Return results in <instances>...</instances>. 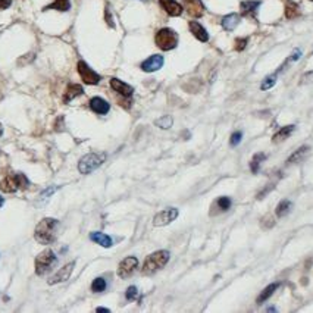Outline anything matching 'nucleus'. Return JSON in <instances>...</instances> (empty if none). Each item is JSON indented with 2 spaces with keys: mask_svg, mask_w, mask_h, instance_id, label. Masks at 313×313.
Masks as SVG:
<instances>
[{
  "mask_svg": "<svg viewBox=\"0 0 313 313\" xmlns=\"http://www.w3.org/2000/svg\"><path fill=\"white\" fill-rule=\"evenodd\" d=\"M260 6L259 0H246L240 3V9H241V15H254L257 12V7Z\"/></svg>",
  "mask_w": 313,
  "mask_h": 313,
  "instance_id": "obj_18",
  "label": "nucleus"
},
{
  "mask_svg": "<svg viewBox=\"0 0 313 313\" xmlns=\"http://www.w3.org/2000/svg\"><path fill=\"white\" fill-rule=\"evenodd\" d=\"M74 266H75V262H71V263H66L63 268H61L56 274L53 275L50 279H49V284L53 285V284H58V282H63L66 279H69V276L74 271Z\"/></svg>",
  "mask_w": 313,
  "mask_h": 313,
  "instance_id": "obj_10",
  "label": "nucleus"
},
{
  "mask_svg": "<svg viewBox=\"0 0 313 313\" xmlns=\"http://www.w3.org/2000/svg\"><path fill=\"white\" fill-rule=\"evenodd\" d=\"M221 24H222V28L224 30L233 31L234 28H237V25L240 24V15L238 13H230V15H227V16L222 18Z\"/></svg>",
  "mask_w": 313,
  "mask_h": 313,
  "instance_id": "obj_19",
  "label": "nucleus"
},
{
  "mask_svg": "<svg viewBox=\"0 0 313 313\" xmlns=\"http://www.w3.org/2000/svg\"><path fill=\"white\" fill-rule=\"evenodd\" d=\"M275 82H276V74H274V75H269L268 78L265 79V81L262 82L260 88H262V90H269V88H272V87H274Z\"/></svg>",
  "mask_w": 313,
  "mask_h": 313,
  "instance_id": "obj_31",
  "label": "nucleus"
},
{
  "mask_svg": "<svg viewBox=\"0 0 313 313\" xmlns=\"http://www.w3.org/2000/svg\"><path fill=\"white\" fill-rule=\"evenodd\" d=\"M90 240L94 241L96 244H100L102 247H112V244H114V241H112V238L109 235L103 234V233H97V231L90 234Z\"/></svg>",
  "mask_w": 313,
  "mask_h": 313,
  "instance_id": "obj_20",
  "label": "nucleus"
},
{
  "mask_svg": "<svg viewBox=\"0 0 313 313\" xmlns=\"http://www.w3.org/2000/svg\"><path fill=\"white\" fill-rule=\"evenodd\" d=\"M311 150V147L309 146H302L299 150H296L291 156L287 159V163H296V162H299V160H302L303 157L308 155V152Z\"/></svg>",
  "mask_w": 313,
  "mask_h": 313,
  "instance_id": "obj_27",
  "label": "nucleus"
},
{
  "mask_svg": "<svg viewBox=\"0 0 313 313\" xmlns=\"http://www.w3.org/2000/svg\"><path fill=\"white\" fill-rule=\"evenodd\" d=\"M241 140H243V132L241 131H235L234 134L231 135V138H230V144L235 147V146H238L241 143Z\"/></svg>",
  "mask_w": 313,
  "mask_h": 313,
  "instance_id": "obj_33",
  "label": "nucleus"
},
{
  "mask_svg": "<svg viewBox=\"0 0 313 313\" xmlns=\"http://www.w3.org/2000/svg\"><path fill=\"white\" fill-rule=\"evenodd\" d=\"M299 15H300V7H299V4L294 3V1H288V3L285 4V16H287V19H296Z\"/></svg>",
  "mask_w": 313,
  "mask_h": 313,
  "instance_id": "obj_25",
  "label": "nucleus"
},
{
  "mask_svg": "<svg viewBox=\"0 0 313 313\" xmlns=\"http://www.w3.org/2000/svg\"><path fill=\"white\" fill-rule=\"evenodd\" d=\"M106 279L105 278H102V276H99V278H96L94 281H93V284H91V291L93 293H102V291H105L106 290Z\"/></svg>",
  "mask_w": 313,
  "mask_h": 313,
  "instance_id": "obj_28",
  "label": "nucleus"
},
{
  "mask_svg": "<svg viewBox=\"0 0 313 313\" xmlns=\"http://www.w3.org/2000/svg\"><path fill=\"white\" fill-rule=\"evenodd\" d=\"M172 118L171 117H162L160 119H157L156 121V125L159 128H162V129H168V128H171L172 126Z\"/></svg>",
  "mask_w": 313,
  "mask_h": 313,
  "instance_id": "obj_30",
  "label": "nucleus"
},
{
  "mask_svg": "<svg viewBox=\"0 0 313 313\" xmlns=\"http://www.w3.org/2000/svg\"><path fill=\"white\" fill-rule=\"evenodd\" d=\"M184 9L193 18H200L204 13V4L201 3V0H186Z\"/></svg>",
  "mask_w": 313,
  "mask_h": 313,
  "instance_id": "obj_13",
  "label": "nucleus"
},
{
  "mask_svg": "<svg viewBox=\"0 0 313 313\" xmlns=\"http://www.w3.org/2000/svg\"><path fill=\"white\" fill-rule=\"evenodd\" d=\"M49 9H55V10H59V12H66V10L71 9V1L69 0H55L53 3L43 7V10H49Z\"/></svg>",
  "mask_w": 313,
  "mask_h": 313,
  "instance_id": "obj_21",
  "label": "nucleus"
},
{
  "mask_svg": "<svg viewBox=\"0 0 313 313\" xmlns=\"http://www.w3.org/2000/svg\"><path fill=\"white\" fill-rule=\"evenodd\" d=\"M90 109L97 115H106L111 111V105L102 97H93L90 100Z\"/></svg>",
  "mask_w": 313,
  "mask_h": 313,
  "instance_id": "obj_15",
  "label": "nucleus"
},
{
  "mask_svg": "<svg viewBox=\"0 0 313 313\" xmlns=\"http://www.w3.org/2000/svg\"><path fill=\"white\" fill-rule=\"evenodd\" d=\"M312 1H313V0H312Z\"/></svg>",
  "mask_w": 313,
  "mask_h": 313,
  "instance_id": "obj_41",
  "label": "nucleus"
},
{
  "mask_svg": "<svg viewBox=\"0 0 313 313\" xmlns=\"http://www.w3.org/2000/svg\"><path fill=\"white\" fill-rule=\"evenodd\" d=\"M56 263V256L52 250H44L36 257V274L44 275L52 269V266Z\"/></svg>",
  "mask_w": 313,
  "mask_h": 313,
  "instance_id": "obj_6",
  "label": "nucleus"
},
{
  "mask_svg": "<svg viewBox=\"0 0 313 313\" xmlns=\"http://www.w3.org/2000/svg\"><path fill=\"white\" fill-rule=\"evenodd\" d=\"M296 129V125H287V126H282L276 134L274 135V138H272V141L274 143H279V141H284L285 138H288L291 134H293V131Z\"/></svg>",
  "mask_w": 313,
  "mask_h": 313,
  "instance_id": "obj_22",
  "label": "nucleus"
},
{
  "mask_svg": "<svg viewBox=\"0 0 313 313\" xmlns=\"http://www.w3.org/2000/svg\"><path fill=\"white\" fill-rule=\"evenodd\" d=\"M105 160H106V153H88L84 157H81L78 163V171L84 175L91 174L99 166H102Z\"/></svg>",
  "mask_w": 313,
  "mask_h": 313,
  "instance_id": "obj_5",
  "label": "nucleus"
},
{
  "mask_svg": "<svg viewBox=\"0 0 313 313\" xmlns=\"http://www.w3.org/2000/svg\"><path fill=\"white\" fill-rule=\"evenodd\" d=\"M137 296H138V288L135 285H131V287L126 288V293H125L126 300H135Z\"/></svg>",
  "mask_w": 313,
  "mask_h": 313,
  "instance_id": "obj_32",
  "label": "nucleus"
},
{
  "mask_svg": "<svg viewBox=\"0 0 313 313\" xmlns=\"http://www.w3.org/2000/svg\"><path fill=\"white\" fill-rule=\"evenodd\" d=\"M169 257H171V253L168 250H159V251L152 253L143 263V269H141L143 274L152 275L157 272L168 263Z\"/></svg>",
  "mask_w": 313,
  "mask_h": 313,
  "instance_id": "obj_2",
  "label": "nucleus"
},
{
  "mask_svg": "<svg viewBox=\"0 0 313 313\" xmlns=\"http://www.w3.org/2000/svg\"><path fill=\"white\" fill-rule=\"evenodd\" d=\"M278 287H279V282H274V284H269L260 294H259V297H257V305H262L263 302H266L272 294H274L275 291L278 290Z\"/></svg>",
  "mask_w": 313,
  "mask_h": 313,
  "instance_id": "obj_23",
  "label": "nucleus"
},
{
  "mask_svg": "<svg viewBox=\"0 0 313 313\" xmlns=\"http://www.w3.org/2000/svg\"><path fill=\"white\" fill-rule=\"evenodd\" d=\"M159 4L169 16H180L184 10L183 4H180L177 0H159Z\"/></svg>",
  "mask_w": 313,
  "mask_h": 313,
  "instance_id": "obj_11",
  "label": "nucleus"
},
{
  "mask_svg": "<svg viewBox=\"0 0 313 313\" xmlns=\"http://www.w3.org/2000/svg\"><path fill=\"white\" fill-rule=\"evenodd\" d=\"M10 4H12V0H0V10L7 9Z\"/></svg>",
  "mask_w": 313,
  "mask_h": 313,
  "instance_id": "obj_36",
  "label": "nucleus"
},
{
  "mask_svg": "<svg viewBox=\"0 0 313 313\" xmlns=\"http://www.w3.org/2000/svg\"><path fill=\"white\" fill-rule=\"evenodd\" d=\"M96 311H97V312H109V309H105V308H97Z\"/></svg>",
  "mask_w": 313,
  "mask_h": 313,
  "instance_id": "obj_38",
  "label": "nucleus"
},
{
  "mask_svg": "<svg viewBox=\"0 0 313 313\" xmlns=\"http://www.w3.org/2000/svg\"><path fill=\"white\" fill-rule=\"evenodd\" d=\"M291 207H293V203H291L290 200H282V201L276 206L275 213H276L278 218H284V216H287V215L291 212Z\"/></svg>",
  "mask_w": 313,
  "mask_h": 313,
  "instance_id": "obj_24",
  "label": "nucleus"
},
{
  "mask_svg": "<svg viewBox=\"0 0 313 313\" xmlns=\"http://www.w3.org/2000/svg\"><path fill=\"white\" fill-rule=\"evenodd\" d=\"M1 206H3V198L0 197V207H1Z\"/></svg>",
  "mask_w": 313,
  "mask_h": 313,
  "instance_id": "obj_39",
  "label": "nucleus"
},
{
  "mask_svg": "<svg viewBox=\"0 0 313 313\" xmlns=\"http://www.w3.org/2000/svg\"><path fill=\"white\" fill-rule=\"evenodd\" d=\"M111 87L117 91L119 96L126 97V99H129L132 96V93H134V88L129 84H126V82H124V81L118 78L111 79Z\"/></svg>",
  "mask_w": 313,
  "mask_h": 313,
  "instance_id": "obj_14",
  "label": "nucleus"
},
{
  "mask_svg": "<svg viewBox=\"0 0 313 313\" xmlns=\"http://www.w3.org/2000/svg\"><path fill=\"white\" fill-rule=\"evenodd\" d=\"M77 69H78V74L81 79H82V82H85L88 85H96L102 79V77L97 72H94L84 61H79L78 65H77Z\"/></svg>",
  "mask_w": 313,
  "mask_h": 313,
  "instance_id": "obj_7",
  "label": "nucleus"
},
{
  "mask_svg": "<svg viewBox=\"0 0 313 313\" xmlns=\"http://www.w3.org/2000/svg\"><path fill=\"white\" fill-rule=\"evenodd\" d=\"M265 159H266V155H265V153H256V155L253 156L251 162H250V169H251L253 174H259L260 165H262V162H265Z\"/></svg>",
  "mask_w": 313,
  "mask_h": 313,
  "instance_id": "obj_26",
  "label": "nucleus"
},
{
  "mask_svg": "<svg viewBox=\"0 0 313 313\" xmlns=\"http://www.w3.org/2000/svg\"><path fill=\"white\" fill-rule=\"evenodd\" d=\"M188 27H190V31L193 33V36H194L198 41H201V43L209 41V34H207L206 28H204L201 24H198L197 21H190Z\"/></svg>",
  "mask_w": 313,
  "mask_h": 313,
  "instance_id": "obj_16",
  "label": "nucleus"
},
{
  "mask_svg": "<svg viewBox=\"0 0 313 313\" xmlns=\"http://www.w3.org/2000/svg\"><path fill=\"white\" fill-rule=\"evenodd\" d=\"M30 184L28 178L24 174H13L7 175L0 183V190L3 193H15L19 188H27Z\"/></svg>",
  "mask_w": 313,
  "mask_h": 313,
  "instance_id": "obj_3",
  "label": "nucleus"
},
{
  "mask_svg": "<svg viewBox=\"0 0 313 313\" xmlns=\"http://www.w3.org/2000/svg\"><path fill=\"white\" fill-rule=\"evenodd\" d=\"M55 190H56V188H55V187H52V188H50L49 191H44V193L41 194V198H46V196H50L52 193H55Z\"/></svg>",
  "mask_w": 313,
  "mask_h": 313,
  "instance_id": "obj_37",
  "label": "nucleus"
},
{
  "mask_svg": "<svg viewBox=\"0 0 313 313\" xmlns=\"http://www.w3.org/2000/svg\"><path fill=\"white\" fill-rule=\"evenodd\" d=\"M0 135H1V125H0Z\"/></svg>",
  "mask_w": 313,
  "mask_h": 313,
  "instance_id": "obj_40",
  "label": "nucleus"
},
{
  "mask_svg": "<svg viewBox=\"0 0 313 313\" xmlns=\"http://www.w3.org/2000/svg\"><path fill=\"white\" fill-rule=\"evenodd\" d=\"M155 41L160 50L168 52L178 46V34L172 28H162L156 33Z\"/></svg>",
  "mask_w": 313,
  "mask_h": 313,
  "instance_id": "obj_4",
  "label": "nucleus"
},
{
  "mask_svg": "<svg viewBox=\"0 0 313 313\" xmlns=\"http://www.w3.org/2000/svg\"><path fill=\"white\" fill-rule=\"evenodd\" d=\"M81 94H84V88L79 84H69L65 94H63V103H69L72 102L75 97H78Z\"/></svg>",
  "mask_w": 313,
  "mask_h": 313,
  "instance_id": "obj_17",
  "label": "nucleus"
},
{
  "mask_svg": "<svg viewBox=\"0 0 313 313\" xmlns=\"http://www.w3.org/2000/svg\"><path fill=\"white\" fill-rule=\"evenodd\" d=\"M137 266H138V259L134 257V256H128V257H125V259L119 263V266H118V275H119L122 279H125V278L131 276V275L135 272Z\"/></svg>",
  "mask_w": 313,
  "mask_h": 313,
  "instance_id": "obj_8",
  "label": "nucleus"
},
{
  "mask_svg": "<svg viewBox=\"0 0 313 313\" xmlns=\"http://www.w3.org/2000/svg\"><path fill=\"white\" fill-rule=\"evenodd\" d=\"M231 204H233L231 198L227 196L219 197V198L216 200V206L219 207V210H221V212H227V210L231 207Z\"/></svg>",
  "mask_w": 313,
  "mask_h": 313,
  "instance_id": "obj_29",
  "label": "nucleus"
},
{
  "mask_svg": "<svg viewBox=\"0 0 313 313\" xmlns=\"http://www.w3.org/2000/svg\"><path fill=\"white\" fill-rule=\"evenodd\" d=\"M105 16H106V21H108V24H109V27H115V24H114V19H112V16H111V12H109V9H106V13H105Z\"/></svg>",
  "mask_w": 313,
  "mask_h": 313,
  "instance_id": "obj_35",
  "label": "nucleus"
},
{
  "mask_svg": "<svg viewBox=\"0 0 313 313\" xmlns=\"http://www.w3.org/2000/svg\"><path fill=\"white\" fill-rule=\"evenodd\" d=\"M247 43H249V39H237L235 40V50H237V52L244 50L246 46H247Z\"/></svg>",
  "mask_w": 313,
  "mask_h": 313,
  "instance_id": "obj_34",
  "label": "nucleus"
},
{
  "mask_svg": "<svg viewBox=\"0 0 313 313\" xmlns=\"http://www.w3.org/2000/svg\"><path fill=\"white\" fill-rule=\"evenodd\" d=\"M177 218H178V209L169 207V209H165V210L157 213L156 216L153 218V225L155 227H165V225L174 222Z\"/></svg>",
  "mask_w": 313,
  "mask_h": 313,
  "instance_id": "obj_9",
  "label": "nucleus"
},
{
  "mask_svg": "<svg viewBox=\"0 0 313 313\" xmlns=\"http://www.w3.org/2000/svg\"><path fill=\"white\" fill-rule=\"evenodd\" d=\"M162 66H163V56L160 55H153L141 63V69L144 72H155L159 71Z\"/></svg>",
  "mask_w": 313,
  "mask_h": 313,
  "instance_id": "obj_12",
  "label": "nucleus"
},
{
  "mask_svg": "<svg viewBox=\"0 0 313 313\" xmlns=\"http://www.w3.org/2000/svg\"><path fill=\"white\" fill-rule=\"evenodd\" d=\"M58 221L53 218H44L36 227L34 237L40 244H52L56 240V230H58Z\"/></svg>",
  "mask_w": 313,
  "mask_h": 313,
  "instance_id": "obj_1",
  "label": "nucleus"
}]
</instances>
